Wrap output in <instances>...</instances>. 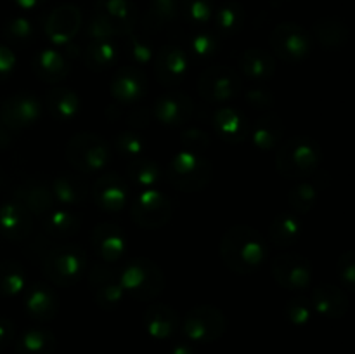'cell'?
<instances>
[{"instance_id":"cell-1","label":"cell","mask_w":355,"mask_h":354,"mask_svg":"<svg viewBox=\"0 0 355 354\" xmlns=\"http://www.w3.org/2000/svg\"><path fill=\"white\" fill-rule=\"evenodd\" d=\"M218 252L232 273L252 274L269 259V243L252 226L236 224L224 233Z\"/></svg>"},{"instance_id":"cell-2","label":"cell","mask_w":355,"mask_h":354,"mask_svg":"<svg viewBox=\"0 0 355 354\" xmlns=\"http://www.w3.org/2000/svg\"><path fill=\"white\" fill-rule=\"evenodd\" d=\"M321 162V146L307 135H293L277 146L276 169L290 180L307 179L319 169Z\"/></svg>"},{"instance_id":"cell-3","label":"cell","mask_w":355,"mask_h":354,"mask_svg":"<svg viewBox=\"0 0 355 354\" xmlns=\"http://www.w3.org/2000/svg\"><path fill=\"white\" fill-rule=\"evenodd\" d=\"M118 281L125 295L135 301H155L165 290V273L155 260L134 257L118 269Z\"/></svg>"},{"instance_id":"cell-4","label":"cell","mask_w":355,"mask_h":354,"mask_svg":"<svg viewBox=\"0 0 355 354\" xmlns=\"http://www.w3.org/2000/svg\"><path fill=\"white\" fill-rule=\"evenodd\" d=\"M165 177L170 186L182 193H198L210 184L214 165L203 153L180 149L166 163Z\"/></svg>"},{"instance_id":"cell-5","label":"cell","mask_w":355,"mask_h":354,"mask_svg":"<svg viewBox=\"0 0 355 354\" xmlns=\"http://www.w3.org/2000/svg\"><path fill=\"white\" fill-rule=\"evenodd\" d=\"M89 257L76 243L55 245L45 252L42 259V271L58 287H73L87 273Z\"/></svg>"},{"instance_id":"cell-6","label":"cell","mask_w":355,"mask_h":354,"mask_svg":"<svg viewBox=\"0 0 355 354\" xmlns=\"http://www.w3.org/2000/svg\"><path fill=\"white\" fill-rule=\"evenodd\" d=\"M69 165L80 174H96L111 162V148L104 137L92 132H80L68 141L64 149Z\"/></svg>"},{"instance_id":"cell-7","label":"cell","mask_w":355,"mask_h":354,"mask_svg":"<svg viewBox=\"0 0 355 354\" xmlns=\"http://www.w3.org/2000/svg\"><path fill=\"white\" fill-rule=\"evenodd\" d=\"M270 47H272L274 58L281 61L297 65L311 56L314 47V38L297 23H279L270 33Z\"/></svg>"},{"instance_id":"cell-8","label":"cell","mask_w":355,"mask_h":354,"mask_svg":"<svg viewBox=\"0 0 355 354\" xmlns=\"http://www.w3.org/2000/svg\"><path fill=\"white\" fill-rule=\"evenodd\" d=\"M180 326H182V333L191 342L210 344L224 335L227 328V319L217 305L201 304L187 312Z\"/></svg>"},{"instance_id":"cell-9","label":"cell","mask_w":355,"mask_h":354,"mask_svg":"<svg viewBox=\"0 0 355 354\" xmlns=\"http://www.w3.org/2000/svg\"><path fill=\"white\" fill-rule=\"evenodd\" d=\"M132 219L142 229H159L170 222L173 205L166 194L155 189H141L130 200Z\"/></svg>"},{"instance_id":"cell-10","label":"cell","mask_w":355,"mask_h":354,"mask_svg":"<svg viewBox=\"0 0 355 354\" xmlns=\"http://www.w3.org/2000/svg\"><path fill=\"white\" fill-rule=\"evenodd\" d=\"M196 90L210 103H227L241 94L243 78L236 69L225 65L208 66L198 78Z\"/></svg>"},{"instance_id":"cell-11","label":"cell","mask_w":355,"mask_h":354,"mask_svg":"<svg viewBox=\"0 0 355 354\" xmlns=\"http://www.w3.org/2000/svg\"><path fill=\"white\" fill-rule=\"evenodd\" d=\"M270 273L274 281L288 292H304L311 288L314 269L307 257L284 252L270 260Z\"/></svg>"},{"instance_id":"cell-12","label":"cell","mask_w":355,"mask_h":354,"mask_svg":"<svg viewBox=\"0 0 355 354\" xmlns=\"http://www.w3.org/2000/svg\"><path fill=\"white\" fill-rule=\"evenodd\" d=\"M85 274L97 307L104 311H113L121 304L125 294L118 281V269L103 260H96L92 266L87 267Z\"/></svg>"},{"instance_id":"cell-13","label":"cell","mask_w":355,"mask_h":354,"mask_svg":"<svg viewBox=\"0 0 355 354\" xmlns=\"http://www.w3.org/2000/svg\"><path fill=\"white\" fill-rule=\"evenodd\" d=\"M153 71L162 85H180L189 75V54L175 44H165L153 58Z\"/></svg>"},{"instance_id":"cell-14","label":"cell","mask_w":355,"mask_h":354,"mask_svg":"<svg viewBox=\"0 0 355 354\" xmlns=\"http://www.w3.org/2000/svg\"><path fill=\"white\" fill-rule=\"evenodd\" d=\"M42 103L30 92L12 94L0 106V121L10 130H23L38 121Z\"/></svg>"},{"instance_id":"cell-15","label":"cell","mask_w":355,"mask_h":354,"mask_svg":"<svg viewBox=\"0 0 355 354\" xmlns=\"http://www.w3.org/2000/svg\"><path fill=\"white\" fill-rule=\"evenodd\" d=\"M92 200L101 210L116 214L130 203V187H128L127 180L118 174H101L92 186Z\"/></svg>"},{"instance_id":"cell-16","label":"cell","mask_w":355,"mask_h":354,"mask_svg":"<svg viewBox=\"0 0 355 354\" xmlns=\"http://www.w3.org/2000/svg\"><path fill=\"white\" fill-rule=\"evenodd\" d=\"M90 243L99 260L114 264L127 253V235L123 228L114 222H99L90 233Z\"/></svg>"},{"instance_id":"cell-17","label":"cell","mask_w":355,"mask_h":354,"mask_svg":"<svg viewBox=\"0 0 355 354\" xmlns=\"http://www.w3.org/2000/svg\"><path fill=\"white\" fill-rule=\"evenodd\" d=\"M148 76L137 66H123L114 73L110 82V94L118 104L130 106L148 94Z\"/></svg>"},{"instance_id":"cell-18","label":"cell","mask_w":355,"mask_h":354,"mask_svg":"<svg viewBox=\"0 0 355 354\" xmlns=\"http://www.w3.org/2000/svg\"><path fill=\"white\" fill-rule=\"evenodd\" d=\"M82 26V12L73 3H62L47 16L44 31L54 45H66L78 35Z\"/></svg>"},{"instance_id":"cell-19","label":"cell","mask_w":355,"mask_h":354,"mask_svg":"<svg viewBox=\"0 0 355 354\" xmlns=\"http://www.w3.org/2000/svg\"><path fill=\"white\" fill-rule=\"evenodd\" d=\"M194 103L184 92L162 94L153 104V117L166 127H179L193 117Z\"/></svg>"},{"instance_id":"cell-20","label":"cell","mask_w":355,"mask_h":354,"mask_svg":"<svg viewBox=\"0 0 355 354\" xmlns=\"http://www.w3.org/2000/svg\"><path fill=\"white\" fill-rule=\"evenodd\" d=\"M14 200L19 201L31 215L38 217L45 215L58 205L52 194L51 183L40 177H28L26 180H23L14 193Z\"/></svg>"},{"instance_id":"cell-21","label":"cell","mask_w":355,"mask_h":354,"mask_svg":"<svg viewBox=\"0 0 355 354\" xmlns=\"http://www.w3.org/2000/svg\"><path fill=\"white\" fill-rule=\"evenodd\" d=\"M33 233V215L17 200L0 205V235L10 242H24Z\"/></svg>"},{"instance_id":"cell-22","label":"cell","mask_w":355,"mask_h":354,"mask_svg":"<svg viewBox=\"0 0 355 354\" xmlns=\"http://www.w3.org/2000/svg\"><path fill=\"white\" fill-rule=\"evenodd\" d=\"M94 14L103 17L118 37L132 33L137 23V9L130 0H96Z\"/></svg>"},{"instance_id":"cell-23","label":"cell","mask_w":355,"mask_h":354,"mask_svg":"<svg viewBox=\"0 0 355 354\" xmlns=\"http://www.w3.org/2000/svg\"><path fill=\"white\" fill-rule=\"evenodd\" d=\"M211 125L218 137L227 144H241L250 134V124L246 115L239 108L222 106L211 117Z\"/></svg>"},{"instance_id":"cell-24","label":"cell","mask_w":355,"mask_h":354,"mask_svg":"<svg viewBox=\"0 0 355 354\" xmlns=\"http://www.w3.org/2000/svg\"><path fill=\"white\" fill-rule=\"evenodd\" d=\"M311 304L314 312L322 318L338 319L349 311V297L340 287L331 283H319L312 288Z\"/></svg>"},{"instance_id":"cell-25","label":"cell","mask_w":355,"mask_h":354,"mask_svg":"<svg viewBox=\"0 0 355 354\" xmlns=\"http://www.w3.org/2000/svg\"><path fill=\"white\" fill-rule=\"evenodd\" d=\"M24 311L35 321H51L58 316V294L47 283H33L24 294Z\"/></svg>"},{"instance_id":"cell-26","label":"cell","mask_w":355,"mask_h":354,"mask_svg":"<svg viewBox=\"0 0 355 354\" xmlns=\"http://www.w3.org/2000/svg\"><path fill=\"white\" fill-rule=\"evenodd\" d=\"M238 69L241 78L250 82H267L276 73V58L272 52L260 47H250L238 58Z\"/></svg>"},{"instance_id":"cell-27","label":"cell","mask_w":355,"mask_h":354,"mask_svg":"<svg viewBox=\"0 0 355 354\" xmlns=\"http://www.w3.org/2000/svg\"><path fill=\"white\" fill-rule=\"evenodd\" d=\"M144 328L153 339H172L180 328L179 312L166 304H151L142 316Z\"/></svg>"},{"instance_id":"cell-28","label":"cell","mask_w":355,"mask_h":354,"mask_svg":"<svg viewBox=\"0 0 355 354\" xmlns=\"http://www.w3.org/2000/svg\"><path fill=\"white\" fill-rule=\"evenodd\" d=\"M49 183H51L55 203L62 205V207H75V205L83 203L90 193L89 180L80 176V174H59Z\"/></svg>"},{"instance_id":"cell-29","label":"cell","mask_w":355,"mask_h":354,"mask_svg":"<svg viewBox=\"0 0 355 354\" xmlns=\"http://www.w3.org/2000/svg\"><path fill=\"white\" fill-rule=\"evenodd\" d=\"M284 132H286V127H284L279 115L272 113V111H266V113L257 118L255 124L250 128L248 135L252 137L253 146L257 149L272 151L283 142Z\"/></svg>"},{"instance_id":"cell-30","label":"cell","mask_w":355,"mask_h":354,"mask_svg":"<svg viewBox=\"0 0 355 354\" xmlns=\"http://www.w3.org/2000/svg\"><path fill=\"white\" fill-rule=\"evenodd\" d=\"M33 73L45 83H59L71 73L68 56L55 49H42L33 58Z\"/></svg>"},{"instance_id":"cell-31","label":"cell","mask_w":355,"mask_h":354,"mask_svg":"<svg viewBox=\"0 0 355 354\" xmlns=\"http://www.w3.org/2000/svg\"><path fill=\"white\" fill-rule=\"evenodd\" d=\"M45 108L55 121L69 124L80 115L82 99L69 87H54L45 96Z\"/></svg>"},{"instance_id":"cell-32","label":"cell","mask_w":355,"mask_h":354,"mask_svg":"<svg viewBox=\"0 0 355 354\" xmlns=\"http://www.w3.org/2000/svg\"><path fill=\"white\" fill-rule=\"evenodd\" d=\"M40 221L44 233H47L51 238L58 239L73 238L80 231V228H82L80 215H76L75 212H71L66 207H58V205L45 215H42Z\"/></svg>"},{"instance_id":"cell-33","label":"cell","mask_w":355,"mask_h":354,"mask_svg":"<svg viewBox=\"0 0 355 354\" xmlns=\"http://www.w3.org/2000/svg\"><path fill=\"white\" fill-rule=\"evenodd\" d=\"M302 235V222L293 212H281L272 219L269 226L270 245L277 250H284L295 245Z\"/></svg>"},{"instance_id":"cell-34","label":"cell","mask_w":355,"mask_h":354,"mask_svg":"<svg viewBox=\"0 0 355 354\" xmlns=\"http://www.w3.org/2000/svg\"><path fill=\"white\" fill-rule=\"evenodd\" d=\"M245 7L236 2V0H227V2L220 3L218 7H215L214 17H211L215 24V31H217L215 35L218 38L234 37L245 26Z\"/></svg>"},{"instance_id":"cell-35","label":"cell","mask_w":355,"mask_h":354,"mask_svg":"<svg viewBox=\"0 0 355 354\" xmlns=\"http://www.w3.org/2000/svg\"><path fill=\"white\" fill-rule=\"evenodd\" d=\"M120 61V45L116 40H92L83 52V62L92 71H106Z\"/></svg>"},{"instance_id":"cell-36","label":"cell","mask_w":355,"mask_h":354,"mask_svg":"<svg viewBox=\"0 0 355 354\" xmlns=\"http://www.w3.org/2000/svg\"><path fill=\"white\" fill-rule=\"evenodd\" d=\"M179 14V0H151L142 17L144 31L158 33L163 28L175 23Z\"/></svg>"},{"instance_id":"cell-37","label":"cell","mask_w":355,"mask_h":354,"mask_svg":"<svg viewBox=\"0 0 355 354\" xmlns=\"http://www.w3.org/2000/svg\"><path fill=\"white\" fill-rule=\"evenodd\" d=\"M58 347L55 335L49 328H28L17 337V354H54Z\"/></svg>"},{"instance_id":"cell-38","label":"cell","mask_w":355,"mask_h":354,"mask_svg":"<svg viewBox=\"0 0 355 354\" xmlns=\"http://www.w3.org/2000/svg\"><path fill=\"white\" fill-rule=\"evenodd\" d=\"M314 38L324 49H340L349 40V28L336 17H321L314 23Z\"/></svg>"},{"instance_id":"cell-39","label":"cell","mask_w":355,"mask_h":354,"mask_svg":"<svg viewBox=\"0 0 355 354\" xmlns=\"http://www.w3.org/2000/svg\"><path fill=\"white\" fill-rule=\"evenodd\" d=\"M127 176L132 183L141 189H151L156 184L162 183L163 169L151 158H137L128 162Z\"/></svg>"},{"instance_id":"cell-40","label":"cell","mask_w":355,"mask_h":354,"mask_svg":"<svg viewBox=\"0 0 355 354\" xmlns=\"http://www.w3.org/2000/svg\"><path fill=\"white\" fill-rule=\"evenodd\" d=\"M26 288V273L19 262L7 259L0 262V297H16Z\"/></svg>"},{"instance_id":"cell-41","label":"cell","mask_w":355,"mask_h":354,"mask_svg":"<svg viewBox=\"0 0 355 354\" xmlns=\"http://www.w3.org/2000/svg\"><path fill=\"white\" fill-rule=\"evenodd\" d=\"M318 198L319 189L315 187V184L309 183V180H300L286 194V201L295 215L309 214L318 203Z\"/></svg>"},{"instance_id":"cell-42","label":"cell","mask_w":355,"mask_h":354,"mask_svg":"<svg viewBox=\"0 0 355 354\" xmlns=\"http://www.w3.org/2000/svg\"><path fill=\"white\" fill-rule=\"evenodd\" d=\"M125 52L137 68L149 65L155 58V49H153L151 40L144 33H137L135 30L125 35Z\"/></svg>"},{"instance_id":"cell-43","label":"cell","mask_w":355,"mask_h":354,"mask_svg":"<svg viewBox=\"0 0 355 354\" xmlns=\"http://www.w3.org/2000/svg\"><path fill=\"white\" fill-rule=\"evenodd\" d=\"M179 12L193 26L210 23L215 12L214 0H179Z\"/></svg>"},{"instance_id":"cell-44","label":"cell","mask_w":355,"mask_h":354,"mask_svg":"<svg viewBox=\"0 0 355 354\" xmlns=\"http://www.w3.org/2000/svg\"><path fill=\"white\" fill-rule=\"evenodd\" d=\"M114 149L123 156L127 162H134V160L142 158L146 148H148V141L144 139V135L139 134L137 130H128L120 132V134L114 137Z\"/></svg>"},{"instance_id":"cell-45","label":"cell","mask_w":355,"mask_h":354,"mask_svg":"<svg viewBox=\"0 0 355 354\" xmlns=\"http://www.w3.org/2000/svg\"><path fill=\"white\" fill-rule=\"evenodd\" d=\"M3 37L14 45H28L33 42L35 26L28 17L16 16L6 23V26H3Z\"/></svg>"},{"instance_id":"cell-46","label":"cell","mask_w":355,"mask_h":354,"mask_svg":"<svg viewBox=\"0 0 355 354\" xmlns=\"http://www.w3.org/2000/svg\"><path fill=\"white\" fill-rule=\"evenodd\" d=\"M218 49H220V38L215 33H208V31H198L189 40L191 54L196 56L198 59L214 58Z\"/></svg>"},{"instance_id":"cell-47","label":"cell","mask_w":355,"mask_h":354,"mask_svg":"<svg viewBox=\"0 0 355 354\" xmlns=\"http://www.w3.org/2000/svg\"><path fill=\"white\" fill-rule=\"evenodd\" d=\"M314 316L311 301L307 297H293L284 305V318L295 326H304Z\"/></svg>"},{"instance_id":"cell-48","label":"cell","mask_w":355,"mask_h":354,"mask_svg":"<svg viewBox=\"0 0 355 354\" xmlns=\"http://www.w3.org/2000/svg\"><path fill=\"white\" fill-rule=\"evenodd\" d=\"M211 144V137L208 132L201 130V128L189 127L186 130L180 132V146L186 151L193 153H205Z\"/></svg>"},{"instance_id":"cell-49","label":"cell","mask_w":355,"mask_h":354,"mask_svg":"<svg viewBox=\"0 0 355 354\" xmlns=\"http://www.w3.org/2000/svg\"><path fill=\"white\" fill-rule=\"evenodd\" d=\"M245 99L253 110L259 111H269L270 108L276 103V96H274L272 90L266 89V87H250L245 92Z\"/></svg>"},{"instance_id":"cell-50","label":"cell","mask_w":355,"mask_h":354,"mask_svg":"<svg viewBox=\"0 0 355 354\" xmlns=\"http://www.w3.org/2000/svg\"><path fill=\"white\" fill-rule=\"evenodd\" d=\"M338 278L342 281L343 288L352 292L355 288V253L354 250H347L340 255L338 264H336Z\"/></svg>"},{"instance_id":"cell-51","label":"cell","mask_w":355,"mask_h":354,"mask_svg":"<svg viewBox=\"0 0 355 354\" xmlns=\"http://www.w3.org/2000/svg\"><path fill=\"white\" fill-rule=\"evenodd\" d=\"M87 37L90 40H114L118 37L113 28L106 23L101 16L92 14L89 24H87Z\"/></svg>"},{"instance_id":"cell-52","label":"cell","mask_w":355,"mask_h":354,"mask_svg":"<svg viewBox=\"0 0 355 354\" xmlns=\"http://www.w3.org/2000/svg\"><path fill=\"white\" fill-rule=\"evenodd\" d=\"M17 65V58L12 49L6 44H0V83L10 78Z\"/></svg>"},{"instance_id":"cell-53","label":"cell","mask_w":355,"mask_h":354,"mask_svg":"<svg viewBox=\"0 0 355 354\" xmlns=\"http://www.w3.org/2000/svg\"><path fill=\"white\" fill-rule=\"evenodd\" d=\"M16 337V326L9 318L0 316V351L6 349Z\"/></svg>"},{"instance_id":"cell-54","label":"cell","mask_w":355,"mask_h":354,"mask_svg":"<svg viewBox=\"0 0 355 354\" xmlns=\"http://www.w3.org/2000/svg\"><path fill=\"white\" fill-rule=\"evenodd\" d=\"M127 121L132 127V130H141V128L149 127V111L135 108V110H132L130 113H128Z\"/></svg>"},{"instance_id":"cell-55","label":"cell","mask_w":355,"mask_h":354,"mask_svg":"<svg viewBox=\"0 0 355 354\" xmlns=\"http://www.w3.org/2000/svg\"><path fill=\"white\" fill-rule=\"evenodd\" d=\"M14 2H16V6L21 7V9L33 10V9H38V7L45 6L49 0H14Z\"/></svg>"},{"instance_id":"cell-56","label":"cell","mask_w":355,"mask_h":354,"mask_svg":"<svg viewBox=\"0 0 355 354\" xmlns=\"http://www.w3.org/2000/svg\"><path fill=\"white\" fill-rule=\"evenodd\" d=\"M170 354H196V351H194V347L189 346V344L179 342L170 349Z\"/></svg>"}]
</instances>
